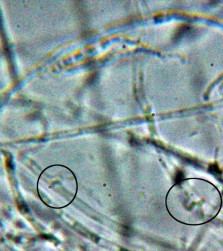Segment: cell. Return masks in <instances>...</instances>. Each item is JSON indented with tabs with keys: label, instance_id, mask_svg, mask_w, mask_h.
<instances>
[{
	"label": "cell",
	"instance_id": "6da1fadb",
	"mask_svg": "<svg viewBox=\"0 0 223 251\" xmlns=\"http://www.w3.org/2000/svg\"><path fill=\"white\" fill-rule=\"evenodd\" d=\"M217 186L200 178H186L172 186L166 196V208L177 222L187 226L205 225L217 217L222 208Z\"/></svg>",
	"mask_w": 223,
	"mask_h": 251
},
{
	"label": "cell",
	"instance_id": "7a4b0ae2",
	"mask_svg": "<svg viewBox=\"0 0 223 251\" xmlns=\"http://www.w3.org/2000/svg\"><path fill=\"white\" fill-rule=\"evenodd\" d=\"M37 191L42 202L49 208H64L76 198L77 179L69 167L62 165L51 166L41 174Z\"/></svg>",
	"mask_w": 223,
	"mask_h": 251
}]
</instances>
